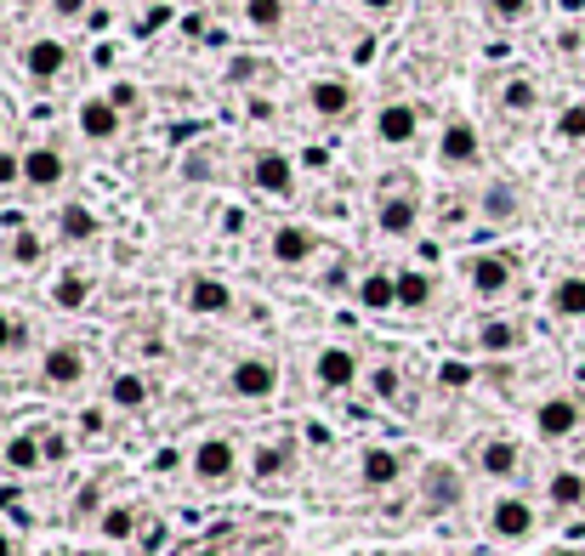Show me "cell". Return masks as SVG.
Segmentation results:
<instances>
[{"mask_svg": "<svg viewBox=\"0 0 585 556\" xmlns=\"http://www.w3.org/2000/svg\"><path fill=\"white\" fill-rule=\"evenodd\" d=\"M69 63H75V52H69L63 35H35L23 46V75L35 86H57L63 75H69Z\"/></svg>", "mask_w": 585, "mask_h": 556, "instance_id": "cell-2", "label": "cell"}, {"mask_svg": "<svg viewBox=\"0 0 585 556\" xmlns=\"http://www.w3.org/2000/svg\"><path fill=\"white\" fill-rule=\"evenodd\" d=\"M558 143H585V103L558 109Z\"/></svg>", "mask_w": 585, "mask_h": 556, "instance_id": "cell-37", "label": "cell"}, {"mask_svg": "<svg viewBox=\"0 0 585 556\" xmlns=\"http://www.w3.org/2000/svg\"><path fill=\"white\" fill-rule=\"evenodd\" d=\"M97 529H103V540L120 545V540H132V534H137V511H132V506H109L103 517H97Z\"/></svg>", "mask_w": 585, "mask_h": 556, "instance_id": "cell-34", "label": "cell"}, {"mask_svg": "<svg viewBox=\"0 0 585 556\" xmlns=\"http://www.w3.org/2000/svg\"><path fill=\"white\" fill-rule=\"evenodd\" d=\"M432 7H454V0H432Z\"/></svg>", "mask_w": 585, "mask_h": 556, "instance_id": "cell-53", "label": "cell"}, {"mask_svg": "<svg viewBox=\"0 0 585 556\" xmlns=\"http://www.w3.org/2000/svg\"><path fill=\"white\" fill-rule=\"evenodd\" d=\"M182 307L200 313V318H227L234 313V290H227L222 279H211V273H193L182 284Z\"/></svg>", "mask_w": 585, "mask_h": 556, "instance_id": "cell-12", "label": "cell"}, {"mask_svg": "<svg viewBox=\"0 0 585 556\" xmlns=\"http://www.w3.org/2000/svg\"><path fill=\"white\" fill-rule=\"evenodd\" d=\"M0 137H7V109H0Z\"/></svg>", "mask_w": 585, "mask_h": 556, "instance_id": "cell-51", "label": "cell"}, {"mask_svg": "<svg viewBox=\"0 0 585 556\" xmlns=\"http://www.w3.org/2000/svg\"><path fill=\"white\" fill-rule=\"evenodd\" d=\"M41 381H46L52 392H69V386H80V381H86V352H80L75 341H57V347H46V358H41Z\"/></svg>", "mask_w": 585, "mask_h": 556, "instance_id": "cell-13", "label": "cell"}, {"mask_svg": "<svg viewBox=\"0 0 585 556\" xmlns=\"http://www.w3.org/2000/svg\"><path fill=\"white\" fill-rule=\"evenodd\" d=\"M535 12V0H490V18L495 23H524Z\"/></svg>", "mask_w": 585, "mask_h": 556, "instance_id": "cell-40", "label": "cell"}, {"mask_svg": "<svg viewBox=\"0 0 585 556\" xmlns=\"http://www.w3.org/2000/svg\"><path fill=\"white\" fill-rule=\"evenodd\" d=\"M483 159V137H477V125L472 120H443V131H438V166L443 171H472Z\"/></svg>", "mask_w": 585, "mask_h": 556, "instance_id": "cell-3", "label": "cell"}, {"mask_svg": "<svg viewBox=\"0 0 585 556\" xmlns=\"http://www.w3.org/2000/svg\"><path fill=\"white\" fill-rule=\"evenodd\" d=\"M477 211H483V222H500V227H506V222H517L524 200H517L511 182H490V188H483V205H477Z\"/></svg>", "mask_w": 585, "mask_h": 556, "instance_id": "cell-27", "label": "cell"}, {"mask_svg": "<svg viewBox=\"0 0 585 556\" xmlns=\"http://www.w3.org/2000/svg\"><path fill=\"white\" fill-rule=\"evenodd\" d=\"M454 500H461V477L449 466H432L427 472V506H454Z\"/></svg>", "mask_w": 585, "mask_h": 556, "instance_id": "cell-35", "label": "cell"}, {"mask_svg": "<svg viewBox=\"0 0 585 556\" xmlns=\"http://www.w3.org/2000/svg\"><path fill=\"white\" fill-rule=\"evenodd\" d=\"M63 182H69V154L52 148V143L23 148V188H35V193H57Z\"/></svg>", "mask_w": 585, "mask_h": 556, "instance_id": "cell-8", "label": "cell"}, {"mask_svg": "<svg viewBox=\"0 0 585 556\" xmlns=\"http://www.w3.org/2000/svg\"><path fill=\"white\" fill-rule=\"evenodd\" d=\"M352 7H359V12H370V18H386V12L398 7V0H352Z\"/></svg>", "mask_w": 585, "mask_h": 556, "instance_id": "cell-43", "label": "cell"}, {"mask_svg": "<svg viewBox=\"0 0 585 556\" xmlns=\"http://www.w3.org/2000/svg\"><path fill=\"white\" fill-rule=\"evenodd\" d=\"M313 381H318V392H347L352 381H359V352L352 347H318Z\"/></svg>", "mask_w": 585, "mask_h": 556, "instance_id": "cell-14", "label": "cell"}, {"mask_svg": "<svg viewBox=\"0 0 585 556\" xmlns=\"http://www.w3.org/2000/svg\"><path fill=\"white\" fill-rule=\"evenodd\" d=\"M188 472L200 477L205 488L234 483V477H239V443H227V438H205V443H193V454H188Z\"/></svg>", "mask_w": 585, "mask_h": 556, "instance_id": "cell-1", "label": "cell"}, {"mask_svg": "<svg viewBox=\"0 0 585 556\" xmlns=\"http://www.w3.org/2000/svg\"><path fill=\"white\" fill-rule=\"evenodd\" d=\"M477 472L495 477V483H511L517 472H524V449H517L511 438H483L477 443Z\"/></svg>", "mask_w": 585, "mask_h": 556, "instance_id": "cell-18", "label": "cell"}, {"mask_svg": "<svg viewBox=\"0 0 585 556\" xmlns=\"http://www.w3.org/2000/svg\"><path fill=\"white\" fill-rule=\"evenodd\" d=\"M551 313L558 318H585V273H563L558 284H551Z\"/></svg>", "mask_w": 585, "mask_h": 556, "instance_id": "cell-26", "label": "cell"}, {"mask_svg": "<svg viewBox=\"0 0 585 556\" xmlns=\"http://www.w3.org/2000/svg\"><path fill=\"white\" fill-rule=\"evenodd\" d=\"M18 182H23V154L0 143V193H7V188H18Z\"/></svg>", "mask_w": 585, "mask_h": 556, "instance_id": "cell-39", "label": "cell"}, {"mask_svg": "<svg viewBox=\"0 0 585 556\" xmlns=\"http://www.w3.org/2000/svg\"><path fill=\"white\" fill-rule=\"evenodd\" d=\"M307 109H313L318 120H347V114H352V86L336 80V75L307 80Z\"/></svg>", "mask_w": 585, "mask_h": 556, "instance_id": "cell-17", "label": "cell"}, {"mask_svg": "<svg viewBox=\"0 0 585 556\" xmlns=\"http://www.w3.org/2000/svg\"><path fill=\"white\" fill-rule=\"evenodd\" d=\"M324 290H330V296H341V290H347V268H330V273H324Z\"/></svg>", "mask_w": 585, "mask_h": 556, "instance_id": "cell-44", "label": "cell"}, {"mask_svg": "<svg viewBox=\"0 0 585 556\" xmlns=\"http://www.w3.org/2000/svg\"><path fill=\"white\" fill-rule=\"evenodd\" d=\"M188 556H222V551H216V545H200V551H188Z\"/></svg>", "mask_w": 585, "mask_h": 556, "instance_id": "cell-50", "label": "cell"}, {"mask_svg": "<svg viewBox=\"0 0 585 556\" xmlns=\"http://www.w3.org/2000/svg\"><path fill=\"white\" fill-rule=\"evenodd\" d=\"M7 256L18 261V268H41V261H46V239H41V234H29V227H18L12 245H7Z\"/></svg>", "mask_w": 585, "mask_h": 556, "instance_id": "cell-33", "label": "cell"}, {"mask_svg": "<svg viewBox=\"0 0 585 556\" xmlns=\"http://www.w3.org/2000/svg\"><path fill=\"white\" fill-rule=\"evenodd\" d=\"M97 234H103V216H97L91 205L69 200V205L57 211V239H63V245H91Z\"/></svg>", "mask_w": 585, "mask_h": 556, "instance_id": "cell-21", "label": "cell"}, {"mask_svg": "<svg viewBox=\"0 0 585 556\" xmlns=\"http://www.w3.org/2000/svg\"><path fill=\"white\" fill-rule=\"evenodd\" d=\"M313 250H318V239H313V227H302V222H279L268 234V256L279 261V268H307Z\"/></svg>", "mask_w": 585, "mask_h": 556, "instance_id": "cell-11", "label": "cell"}, {"mask_svg": "<svg viewBox=\"0 0 585 556\" xmlns=\"http://www.w3.org/2000/svg\"><path fill=\"white\" fill-rule=\"evenodd\" d=\"M18 347H23V318L0 307V358H12Z\"/></svg>", "mask_w": 585, "mask_h": 556, "instance_id": "cell-38", "label": "cell"}, {"mask_svg": "<svg viewBox=\"0 0 585 556\" xmlns=\"http://www.w3.org/2000/svg\"><path fill=\"white\" fill-rule=\"evenodd\" d=\"M91 302V279L86 273H63L57 284H52V307H63V313H80Z\"/></svg>", "mask_w": 585, "mask_h": 556, "instance_id": "cell-30", "label": "cell"}, {"mask_svg": "<svg viewBox=\"0 0 585 556\" xmlns=\"http://www.w3.org/2000/svg\"><path fill=\"white\" fill-rule=\"evenodd\" d=\"M227 392L245 398V404H268L279 392V364L273 358H239V364L227 370Z\"/></svg>", "mask_w": 585, "mask_h": 556, "instance_id": "cell-6", "label": "cell"}, {"mask_svg": "<svg viewBox=\"0 0 585 556\" xmlns=\"http://www.w3.org/2000/svg\"><path fill=\"white\" fill-rule=\"evenodd\" d=\"M41 466H46V443H41V432H18V438L7 443V472L29 477V472H41Z\"/></svg>", "mask_w": 585, "mask_h": 556, "instance_id": "cell-25", "label": "cell"}, {"mask_svg": "<svg viewBox=\"0 0 585 556\" xmlns=\"http://www.w3.org/2000/svg\"><path fill=\"white\" fill-rule=\"evenodd\" d=\"M443 386H466V370L461 364H443Z\"/></svg>", "mask_w": 585, "mask_h": 556, "instance_id": "cell-47", "label": "cell"}, {"mask_svg": "<svg viewBox=\"0 0 585 556\" xmlns=\"http://www.w3.org/2000/svg\"><path fill=\"white\" fill-rule=\"evenodd\" d=\"M420 137V109L415 103H381L375 109V143L381 148H409Z\"/></svg>", "mask_w": 585, "mask_h": 556, "instance_id": "cell-10", "label": "cell"}, {"mask_svg": "<svg viewBox=\"0 0 585 556\" xmlns=\"http://www.w3.org/2000/svg\"><path fill=\"white\" fill-rule=\"evenodd\" d=\"M75 125H80L86 143L109 148V143H120V131H125V109L114 103V97H86V103L75 109Z\"/></svg>", "mask_w": 585, "mask_h": 556, "instance_id": "cell-5", "label": "cell"}, {"mask_svg": "<svg viewBox=\"0 0 585 556\" xmlns=\"http://www.w3.org/2000/svg\"><path fill=\"white\" fill-rule=\"evenodd\" d=\"M580 404L574 398H540V409H535V432L545 438V443H569L574 432H580Z\"/></svg>", "mask_w": 585, "mask_h": 556, "instance_id": "cell-15", "label": "cell"}, {"mask_svg": "<svg viewBox=\"0 0 585 556\" xmlns=\"http://www.w3.org/2000/svg\"><path fill=\"white\" fill-rule=\"evenodd\" d=\"M46 12H52L57 23H80V18L91 12V0H46Z\"/></svg>", "mask_w": 585, "mask_h": 556, "instance_id": "cell-41", "label": "cell"}, {"mask_svg": "<svg viewBox=\"0 0 585 556\" xmlns=\"http://www.w3.org/2000/svg\"><path fill=\"white\" fill-rule=\"evenodd\" d=\"M222 234H245V211H222Z\"/></svg>", "mask_w": 585, "mask_h": 556, "instance_id": "cell-45", "label": "cell"}, {"mask_svg": "<svg viewBox=\"0 0 585 556\" xmlns=\"http://www.w3.org/2000/svg\"><path fill=\"white\" fill-rule=\"evenodd\" d=\"M250 188L268 193V200H290V193H296V159L279 154V148H262L250 159Z\"/></svg>", "mask_w": 585, "mask_h": 556, "instance_id": "cell-7", "label": "cell"}, {"mask_svg": "<svg viewBox=\"0 0 585 556\" xmlns=\"http://www.w3.org/2000/svg\"><path fill=\"white\" fill-rule=\"evenodd\" d=\"M524 341L529 336H524V324H517V318H490L477 330V352H490V358H506V352H517Z\"/></svg>", "mask_w": 585, "mask_h": 556, "instance_id": "cell-22", "label": "cell"}, {"mask_svg": "<svg viewBox=\"0 0 585 556\" xmlns=\"http://www.w3.org/2000/svg\"><path fill=\"white\" fill-rule=\"evenodd\" d=\"M109 404H114L120 415H137V409H148V404H154V381H148V375H137V370H120V375H109Z\"/></svg>", "mask_w": 585, "mask_h": 556, "instance_id": "cell-19", "label": "cell"}, {"mask_svg": "<svg viewBox=\"0 0 585 556\" xmlns=\"http://www.w3.org/2000/svg\"><path fill=\"white\" fill-rule=\"evenodd\" d=\"M250 472L256 477H284L290 472V443H256V454H250Z\"/></svg>", "mask_w": 585, "mask_h": 556, "instance_id": "cell-31", "label": "cell"}, {"mask_svg": "<svg viewBox=\"0 0 585 556\" xmlns=\"http://www.w3.org/2000/svg\"><path fill=\"white\" fill-rule=\"evenodd\" d=\"M352 296H359V307H370V313H393L398 307V273H364Z\"/></svg>", "mask_w": 585, "mask_h": 556, "instance_id": "cell-23", "label": "cell"}, {"mask_svg": "<svg viewBox=\"0 0 585 556\" xmlns=\"http://www.w3.org/2000/svg\"><path fill=\"white\" fill-rule=\"evenodd\" d=\"M551 556H585V551H551Z\"/></svg>", "mask_w": 585, "mask_h": 556, "instance_id": "cell-52", "label": "cell"}, {"mask_svg": "<svg viewBox=\"0 0 585 556\" xmlns=\"http://www.w3.org/2000/svg\"><path fill=\"white\" fill-rule=\"evenodd\" d=\"M364 386L375 392L381 404H398V392H404V381H398V370H393V364H375V370L364 375Z\"/></svg>", "mask_w": 585, "mask_h": 556, "instance_id": "cell-36", "label": "cell"}, {"mask_svg": "<svg viewBox=\"0 0 585 556\" xmlns=\"http://www.w3.org/2000/svg\"><path fill=\"white\" fill-rule=\"evenodd\" d=\"M420 227V200H409V193H393V200L375 205V234L381 239H409Z\"/></svg>", "mask_w": 585, "mask_h": 556, "instance_id": "cell-16", "label": "cell"}, {"mask_svg": "<svg viewBox=\"0 0 585 556\" xmlns=\"http://www.w3.org/2000/svg\"><path fill=\"white\" fill-rule=\"evenodd\" d=\"M41 443H46V461H69V438L63 432H46Z\"/></svg>", "mask_w": 585, "mask_h": 556, "instance_id": "cell-42", "label": "cell"}, {"mask_svg": "<svg viewBox=\"0 0 585 556\" xmlns=\"http://www.w3.org/2000/svg\"><path fill=\"white\" fill-rule=\"evenodd\" d=\"M109 97H114V103H120V109H132V103H137V86H114Z\"/></svg>", "mask_w": 585, "mask_h": 556, "instance_id": "cell-46", "label": "cell"}, {"mask_svg": "<svg viewBox=\"0 0 585 556\" xmlns=\"http://www.w3.org/2000/svg\"><path fill=\"white\" fill-rule=\"evenodd\" d=\"M535 506L524 500V495H500L495 506H490V534L500 540V545H524L529 534H535Z\"/></svg>", "mask_w": 585, "mask_h": 556, "instance_id": "cell-9", "label": "cell"}, {"mask_svg": "<svg viewBox=\"0 0 585 556\" xmlns=\"http://www.w3.org/2000/svg\"><path fill=\"white\" fill-rule=\"evenodd\" d=\"M398 307H404V313H420V307H432V273H420V268H404V273H398Z\"/></svg>", "mask_w": 585, "mask_h": 556, "instance_id": "cell-29", "label": "cell"}, {"mask_svg": "<svg viewBox=\"0 0 585 556\" xmlns=\"http://www.w3.org/2000/svg\"><path fill=\"white\" fill-rule=\"evenodd\" d=\"M545 500L558 506V511H580V506H585V472H574V466L551 472V477H545Z\"/></svg>", "mask_w": 585, "mask_h": 556, "instance_id": "cell-24", "label": "cell"}, {"mask_svg": "<svg viewBox=\"0 0 585 556\" xmlns=\"http://www.w3.org/2000/svg\"><path fill=\"white\" fill-rule=\"evenodd\" d=\"M245 23L256 35H279L284 29V0H245Z\"/></svg>", "mask_w": 585, "mask_h": 556, "instance_id": "cell-32", "label": "cell"}, {"mask_svg": "<svg viewBox=\"0 0 585 556\" xmlns=\"http://www.w3.org/2000/svg\"><path fill=\"white\" fill-rule=\"evenodd\" d=\"M466 284H472V296L500 302L506 290L517 284V261H511V256H500V250H477V256L466 261Z\"/></svg>", "mask_w": 585, "mask_h": 556, "instance_id": "cell-4", "label": "cell"}, {"mask_svg": "<svg viewBox=\"0 0 585 556\" xmlns=\"http://www.w3.org/2000/svg\"><path fill=\"white\" fill-rule=\"evenodd\" d=\"M558 7H563V12H585V0H558Z\"/></svg>", "mask_w": 585, "mask_h": 556, "instance_id": "cell-49", "label": "cell"}, {"mask_svg": "<svg viewBox=\"0 0 585 556\" xmlns=\"http://www.w3.org/2000/svg\"><path fill=\"white\" fill-rule=\"evenodd\" d=\"M0 556H18V540H12L7 529H0Z\"/></svg>", "mask_w": 585, "mask_h": 556, "instance_id": "cell-48", "label": "cell"}, {"mask_svg": "<svg viewBox=\"0 0 585 556\" xmlns=\"http://www.w3.org/2000/svg\"><path fill=\"white\" fill-rule=\"evenodd\" d=\"M500 109L506 114H535L540 109V86L529 75H506L500 80Z\"/></svg>", "mask_w": 585, "mask_h": 556, "instance_id": "cell-28", "label": "cell"}, {"mask_svg": "<svg viewBox=\"0 0 585 556\" xmlns=\"http://www.w3.org/2000/svg\"><path fill=\"white\" fill-rule=\"evenodd\" d=\"M398 477H404V461H398L393 449H364V454H359V483L375 488V495L398 488Z\"/></svg>", "mask_w": 585, "mask_h": 556, "instance_id": "cell-20", "label": "cell"}]
</instances>
